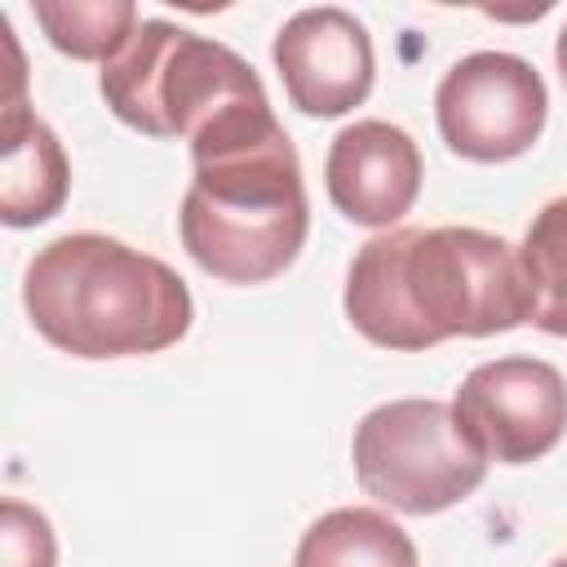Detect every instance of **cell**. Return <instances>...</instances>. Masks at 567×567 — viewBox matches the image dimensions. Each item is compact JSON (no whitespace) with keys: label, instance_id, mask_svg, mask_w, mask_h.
<instances>
[{"label":"cell","instance_id":"6da1fadb","mask_svg":"<svg viewBox=\"0 0 567 567\" xmlns=\"http://www.w3.org/2000/svg\"><path fill=\"white\" fill-rule=\"evenodd\" d=\"M341 306L372 346L430 350L532 323L536 292L509 239L478 226H403L354 252Z\"/></svg>","mask_w":567,"mask_h":567},{"label":"cell","instance_id":"7a4b0ae2","mask_svg":"<svg viewBox=\"0 0 567 567\" xmlns=\"http://www.w3.org/2000/svg\"><path fill=\"white\" fill-rule=\"evenodd\" d=\"M195 182L177 230L199 270L226 284L284 275L310 230L301 159L270 106L239 111L190 142Z\"/></svg>","mask_w":567,"mask_h":567},{"label":"cell","instance_id":"3957f363","mask_svg":"<svg viewBox=\"0 0 567 567\" xmlns=\"http://www.w3.org/2000/svg\"><path fill=\"white\" fill-rule=\"evenodd\" d=\"M22 306L35 332L75 359L155 354L195 319L190 288L168 261L97 230L44 244L27 266Z\"/></svg>","mask_w":567,"mask_h":567},{"label":"cell","instance_id":"277c9868","mask_svg":"<svg viewBox=\"0 0 567 567\" xmlns=\"http://www.w3.org/2000/svg\"><path fill=\"white\" fill-rule=\"evenodd\" d=\"M106 106L146 137H186L266 106L257 71L221 40L195 35L168 18H142L133 40L102 66Z\"/></svg>","mask_w":567,"mask_h":567},{"label":"cell","instance_id":"5b68a950","mask_svg":"<svg viewBox=\"0 0 567 567\" xmlns=\"http://www.w3.org/2000/svg\"><path fill=\"white\" fill-rule=\"evenodd\" d=\"M350 461L372 501L421 518L461 505L492 465L443 399H394L372 408L354 425Z\"/></svg>","mask_w":567,"mask_h":567},{"label":"cell","instance_id":"8992f818","mask_svg":"<svg viewBox=\"0 0 567 567\" xmlns=\"http://www.w3.org/2000/svg\"><path fill=\"white\" fill-rule=\"evenodd\" d=\"M549 93L540 71L505 49H478L447 66L434 93L443 142L461 159L501 164L523 155L545 128Z\"/></svg>","mask_w":567,"mask_h":567},{"label":"cell","instance_id":"52a82bcc","mask_svg":"<svg viewBox=\"0 0 567 567\" xmlns=\"http://www.w3.org/2000/svg\"><path fill=\"white\" fill-rule=\"evenodd\" d=\"M452 412L487 461L527 465L567 430V381L554 363L532 354L487 359L470 368Z\"/></svg>","mask_w":567,"mask_h":567},{"label":"cell","instance_id":"ba28073f","mask_svg":"<svg viewBox=\"0 0 567 567\" xmlns=\"http://www.w3.org/2000/svg\"><path fill=\"white\" fill-rule=\"evenodd\" d=\"M270 58L279 66L288 102L306 115L332 120L354 111L372 93V35L354 13L337 4L292 13L275 35Z\"/></svg>","mask_w":567,"mask_h":567},{"label":"cell","instance_id":"9c48e42d","mask_svg":"<svg viewBox=\"0 0 567 567\" xmlns=\"http://www.w3.org/2000/svg\"><path fill=\"white\" fill-rule=\"evenodd\" d=\"M328 199L354 226H394L421 195V151L412 133L385 120L346 124L323 159Z\"/></svg>","mask_w":567,"mask_h":567},{"label":"cell","instance_id":"30bf717a","mask_svg":"<svg viewBox=\"0 0 567 567\" xmlns=\"http://www.w3.org/2000/svg\"><path fill=\"white\" fill-rule=\"evenodd\" d=\"M71 190V164L58 133L9 97L0 111V217L4 226L49 221Z\"/></svg>","mask_w":567,"mask_h":567},{"label":"cell","instance_id":"8fae6325","mask_svg":"<svg viewBox=\"0 0 567 567\" xmlns=\"http://www.w3.org/2000/svg\"><path fill=\"white\" fill-rule=\"evenodd\" d=\"M292 567H421V558L412 536L390 514L341 505L306 527Z\"/></svg>","mask_w":567,"mask_h":567},{"label":"cell","instance_id":"7c38bea8","mask_svg":"<svg viewBox=\"0 0 567 567\" xmlns=\"http://www.w3.org/2000/svg\"><path fill=\"white\" fill-rule=\"evenodd\" d=\"M35 22L49 44L80 62H111L137 31L133 0H35Z\"/></svg>","mask_w":567,"mask_h":567},{"label":"cell","instance_id":"4fadbf2b","mask_svg":"<svg viewBox=\"0 0 567 567\" xmlns=\"http://www.w3.org/2000/svg\"><path fill=\"white\" fill-rule=\"evenodd\" d=\"M518 257L536 292L532 323L549 337H567V195L549 199L532 217Z\"/></svg>","mask_w":567,"mask_h":567},{"label":"cell","instance_id":"5bb4252c","mask_svg":"<svg viewBox=\"0 0 567 567\" xmlns=\"http://www.w3.org/2000/svg\"><path fill=\"white\" fill-rule=\"evenodd\" d=\"M0 567H58L53 523L18 496L0 501Z\"/></svg>","mask_w":567,"mask_h":567},{"label":"cell","instance_id":"9a60e30c","mask_svg":"<svg viewBox=\"0 0 567 567\" xmlns=\"http://www.w3.org/2000/svg\"><path fill=\"white\" fill-rule=\"evenodd\" d=\"M554 62H558V75H563V84H567V22H563V31H558V44H554Z\"/></svg>","mask_w":567,"mask_h":567},{"label":"cell","instance_id":"2e32d148","mask_svg":"<svg viewBox=\"0 0 567 567\" xmlns=\"http://www.w3.org/2000/svg\"><path fill=\"white\" fill-rule=\"evenodd\" d=\"M549 567H567V554H563V558H554V563H549Z\"/></svg>","mask_w":567,"mask_h":567}]
</instances>
